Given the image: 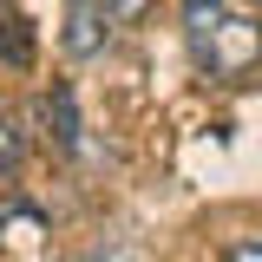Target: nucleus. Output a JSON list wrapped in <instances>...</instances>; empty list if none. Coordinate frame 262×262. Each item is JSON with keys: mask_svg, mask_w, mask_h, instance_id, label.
I'll list each match as a JSON object with an SVG mask.
<instances>
[{"mask_svg": "<svg viewBox=\"0 0 262 262\" xmlns=\"http://www.w3.org/2000/svg\"><path fill=\"white\" fill-rule=\"evenodd\" d=\"M0 46H7V59H13V66H27V53H33V39H27V20H20L13 7L0 13Z\"/></svg>", "mask_w": 262, "mask_h": 262, "instance_id": "39448f33", "label": "nucleus"}, {"mask_svg": "<svg viewBox=\"0 0 262 262\" xmlns=\"http://www.w3.org/2000/svg\"><path fill=\"white\" fill-rule=\"evenodd\" d=\"M223 262H262V243H229Z\"/></svg>", "mask_w": 262, "mask_h": 262, "instance_id": "0eeeda50", "label": "nucleus"}, {"mask_svg": "<svg viewBox=\"0 0 262 262\" xmlns=\"http://www.w3.org/2000/svg\"><path fill=\"white\" fill-rule=\"evenodd\" d=\"M46 125H53V144L59 151H79V98H72V85H53L46 92Z\"/></svg>", "mask_w": 262, "mask_h": 262, "instance_id": "7ed1b4c3", "label": "nucleus"}, {"mask_svg": "<svg viewBox=\"0 0 262 262\" xmlns=\"http://www.w3.org/2000/svg\"><path fill=\"white\" fill-rule=\"evenodd\" d=\"M184 39H190V59L210 79H249L262 66V20L229 7V0H190L184 7Z\"/></svg>", "mask_w": 262, "mask_h": 262, "instance_id": "f257e3e1", "label": "nucleus"}, {"mask_svg": "<svg viewBox=\"0 0 262 262\" xmlns=\"http://www.w3.org/2000/svg\"><path fill=\"white\" fill-rule=\"evenodd\" d=\"M105 13H112V27H138L151 13V0H105Z\"/></svg>", "mask_w": 262, "mask_h": 262, "instance_id": "423d86ee", "label": "nucleus"}, {"mask_svg": "<svg viewBox=\"0 0 262 262\" xmlns=\"http://www.w3.org/2000/svg\"><path fill=\"white\" fill-rule=\"evenodd\" d=\"M20 164H27V138H20V125L0 112V177H13Z\"/></svg>", "mask_w": 262, "mask_h": 262, "instance_id": "20e7f679", "label": "nucleus"}, {"mask_svg": "<svg viewBox=\"0 0 262 262\" xmlns=\"http://www.w3.org/2000/svg\"><path fill=\"white\" fill-rule=\"evenodd\" d=\"M105 33H112V13H105V0H66V53L72 59H92L98 46H105Z\"/></svg>", "mask_w": 262, "mask_h": 262, "instance_id": "f03ea898", "label": "nucleus"}]
</instances>
